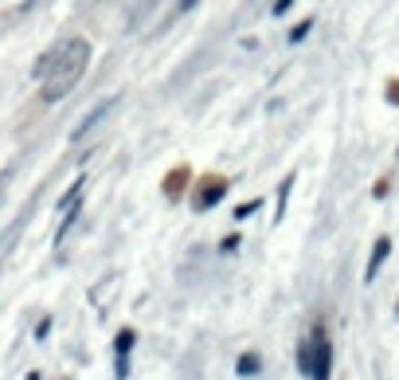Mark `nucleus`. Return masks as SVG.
<instances>
[{
    "label": "nucleus",
    "instance_id": "f257e3e1",
    "mask_svg": "<svg viewBox=\"0 0 399 380\" xmlns=\"http://www.w3.org/2000/svg\"><path fill=\"white\" fill-rule=\"evenodd\" d=\"M90 63V43L86 40H70L67 48L51 59V75L43 79V90H40V98L43 102H59L67 98L70 90H75V82L82 79V71H86Z\"/></svg>",
    "mask_w": 399,
    "mask_h": 380
},
{
    "label": "nucleus",
    "instance_id": "f03ea898",
    "mask_svg": "<svg viewBox=\"0 0 399 380\" xmlns=\"http://www.w3.org/2000/svg\"><path fill=\"white\" fill-rule=\"evenodd\" d=\"M329 360H333L329 341L317 337V341H313V357H310V377L313 380H329Z\"/></svg>",
    "mask_w": 399,
    "mask_h": 380
},
{
    "label": "nucleus",
    "instance_id": "7ed1b4c3",
    "mask_svg": "<svg viewBox=\"0 0 399 380\" xmlns=\"http://www.w3.org/2000/svg\"><path fill=\"white\" fill-rule=\"evenodd\" d=\"M388 251H391L388 240H379V243H376V251H372V259H368V282L376 279V270H379V263L388 259Z\"/></svg>",
    "mask_w": 399,
    "mask_h": 380
},
{
    "label": "nucleus",
    "instance_id": "20e7f679",
    "mask_svg": "<svg viewBox=\"0 0 399 380\" xmlns=\"http://www.w3.org/2000/svg\"><path fill=\"white\" fill-rule=\"evenodd\" d=\"M223 189H227L223 180H211L208 189H204V196H200V208H208L211 200H220V196H223Z\"/></svg>",
    "mask_w": 399,
    "mask_h": 380
},
{
    "label": "nucleus",
    "instance_id": "39448f33",
    "mask_svg": "<svg viewBox=\"0 0 399 380\" xmlns=\"http://www.w3.org/2000/svg\"><path fill=\"white\" fill-rule=\"evenodd\" d=\"M239 372H243V377H247V372H259V357H255V353L239 357Z\"/></svg>",
    "mask_w": 399,
    "mask_h": 380
},
{
    "label": "nucleus",
    "instance_id": "423d86ee",
    "mask_svg": "<svg viewBox=\"0 0 399 380\" xmlns=\"http://www.w3.org/2000/svg\"><path fill=\"white\" fill-rule=\"evenodd\" d=\"M130 345H133V333H121V337H118V357H126Z\"/></svg>",
    "mask_w": 399,
    "mask_h": 380
},
{
    "label": "nucleus",
    "instance_id": "0eeeda50",
    "mask_svg": "<svg viewBox=\"0 0 399 380\" xmlns=\"http://www.w3.org/2000/svg\"><path fill=\"white\" fill-rule=\"evenodd\" d=\"M306 31H310V20H306V24H298V28L289 31V40H294V43H298V40H306Z\"/></svg>",
    "mask_w": 399,
    "mask_h": 380
},
{
    "label": "nucleus",
    "instance_id": "6e6552de",
    "mask_svg": "<svg viewBox=\"0 0 399 380\" xmlns=\"http://www.w3.org/2000/svg\"><path fill=\"white\" fill-rule=\"evenodd\" d=\"M289 4H294V0H278V4H274V12H278V16H282V12L289 8Z\"/></svg>",
    "mask_w": 399,
    "mask_h": 380
},
{
    "label": "nucleus",
    "instance_id": "1a4fd4ad",
    "mask_svg": "<svg viewBox=\"0 0 399 380\" xmlns=\"http://www.w3.org/2000/svg\"><path fill=\"white\" fill-rule=\"evenodd\" d=\"M200 0H180V8H196Z\"/></svg>",
    "mask_w": 399,
    "mask_h": 380
}]
</instances>
